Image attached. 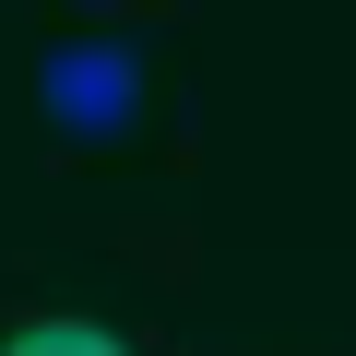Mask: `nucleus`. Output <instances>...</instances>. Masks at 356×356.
Masks as SVG:
<instances>
[{
	"mask_svg": "<svg viewBox=\"0 0 356 356\" xmlns=\"http://www.w3.org/2000/svg\"><path fill=\"white\" fill-rule=\"evenodd\" d=\"M0 356H131V344H119L107 321H24Z\"/></svg>",
	"mask_w": 356,
	"mask_h": 356,
	"instance_id": "obj_2",
	"label": "nucleus"
},
{
	"mask_svg": "<svg viewBox=\"0 0 356 356\" xmlns=\"http://www.w3.org/2000/svg\"><path fill=\"white\" fill-rule=\"evenodd\" d=\"M36 107H48L72 143H119V131L143 119V48H119V36H72V48H48Z\"/></svg>",
	"mask_w": 356,
	"mask_h": 356,
	"instance_id": "obj_1",
	"label": "nucleus"
}]
</instances>
